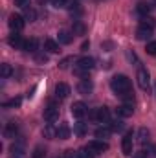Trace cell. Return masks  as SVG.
Instances as JSON below:
<instances>
[{
	"instance_id": "cell-1",
	"label": "cell",
	"mask_w": 156,
	"mask_h": 158,
	"mask_svg": "<svg viewBox=\"0 0 156 158\" xmlns=\"http://www.w3.org/2000/svg\"><path fill=\"white\" fill-rule=\"evenodd\" d=\"M110 88H112V92L116 94V96H123V94H127V92H130L132 90V83H130V79L127 77V76H114V77L110 79Z\"/></svg>"
},
{
	"instance_id": "cell-2",
	"label": "cell",
	"mask_w": 156,
	"mask_h": 158,
	"mask_svg": "<svg viewBox=\"0 0 156 158\" xmlns=\"http://www.w3.org/2000/svg\"><path fill=\"white\" fill-rule=\"evenodd\" d=\"M94 66H96L94 57H81V59H77V63H76V66H74V72H76L77 76H81V77H84Z\"/></svg>"
},
{
	"instance_id": "cell-3",
	"label": "cell",
	"mask_w": 156,
	"mask_h": 158,
	"mask_svg": "<svg viewBox=\"0 0 156 158\" xmlns=\"http://www.w3.org/2000/svg\"><path fill=\"white\" fill-rule=\"evenodd\" d=\"M7 24H9L11 31L18 33V31L24 30V26H26V19H24L22 15H15V13H13V15L9 17V20H7Z\"/></svg>"
},
{
	"instance_id": "cell-4",
	"label": "cell",
	"mask_w": 156,
	"mask_h": 158,
	"mask_svg": "<svg viewBox=\"0 0 156 158\" xmlns=\"http://www.w3.org/2000/svg\"><path fill=\"white\" fill-rule=\"evenodd\" d=\"M136 79H138V86L142 90H149V86H151V76H149L147 68H138Z\"/></svg>"
},
{
	"instance_id": "cell-5",
	"label": "cell",
	"mask_w": 156,
	"mask_h": 158,
	"mask_svg": "<svg viewBox=\"0 0 156 158\" xmlns=\"http://www.w3.org/2000/svg\"><path fill=\"white\" fill-rule=\"evenodd\" d=\"M44 119L48 121V123H53V121H57L59 119V107L57 105H53V103H50L46 109H44Z\"/></svg>"
},
{
	"instance_id": "cell-6",
	"label": "cell",
	"mask_w": 156,
	"mask_h": 158,
	"mask_svg": "<svg viewBox=\"0 0 156 158\" xmlns=\"http://www.w3.org/2000/svg\"><path fill=\"white\" fill-rule=\"evenodd\" d=\"M70 112H72V116L76 119H81L86 116V112H88V109H86V105L83 103V101H76L72 107H70Z\"/></svg>"
},
{
	"instance_id": "cell-7",
	"label": "cell",
	"mask_w": 156,
	"mask_h": 158,
	"mask_svg": "<svg viewBox=\"0 0 156 158\" xmlns=\"http://www.w3.org/2000/svg\"><path fill=\"white\" fill-rule=\"evenodd\" d=\"M86 147H88L94 155H101L103 151H107V149H109V143H107V142H103V140H94V142H90Z\"/></svg>"
},
{
	"instance_id": "cell-8",
	"label": "cell",
	"mask_w": 156,
	"mask_h": 158,
	"mask_svg": "<svg viewBox=\"0 0 156 158\" xmlns=\"http://www.w3.org/2000/svg\"><path fill=\"white\" fill-rule=\"evenodd\" d=\"M92 90H94V83H92L90 79L83 77V79L77 83V92L81 94V96H88Z\"/></svg>"
},
{
	"instance_id": "cell-9",
	"label": "cell",
	"mask_w": 156,
	"mask_h": 158,
	"mask_svg": "<svg viewBox=\"0 0 156 158\" xmlns=\"http://www.w3.org/2000/svg\"><path fill=\"white\" fill-rule=\"evenodd\" d=\"M7 42H9V46H11V48H15V50H24V44H26V40L22 39L18 33H15V31L9 35Z\"/></svg>"
},
{
	"instance_id": "cell-10",
	"label": "cell",
	"mask_w": 156,
	"mask_h": 158,
	"mask_svg": "<svg viewBox=\"0 0 156 158\" xmlns=\"http://www.w3.org/2000/svg\"><path fill=\"white\" fill-rule=\"evenodd\" d=\"M70 96V86L66 83H57L55 85V98L57 99H66Z\"/></svg>"
},
{
	"instance_id": "cell-11",
	"label": "cell",
	"mask_w": 156,
	"mask_h": 158,
	"mask_svg": "<svg viewBox=\"0 0 156 158\" xmlns=\"http://www.w3.org/2000/svg\"><path fill=\"white\" fill-rule=\"evenodd\" d=\"M116 112H117L119 118H130V116L134 114V107H132L130 103H121L116 109Z\"/></svg>"
},
{
	"instance_id": "cell-12",
	"label": "cell",
	"mask_w": 156,
	"mask_h": 158,
	"mask_svg": "<svg viewBox=\"0 0 156 158\" xmlns=\"http://www.w3.org/2000/svg\"><path fill=\"white\" fill-rule=\"evenodd\" d=\"M94 119H97L99 123H109L110 121V112L107 107H99L96 112H94Z\"/></svg>"
},
{
	"instance_id": "cell-13",
	"label": "cell",
	"mask_w": 156,
	"mask_h": 158,
	"mask_svg": "<svg viewBox=\"0 0 156 158\" xmlns=\"http://www.w3.org/2000/svg\"><path fill=\"white\" fill-rule=\"evenodd\" d=\"M121 151L125 156H132V134L130 132L121 140Z\"/></svg>"
},
{
	"instance_id": "cell-14",
	"label": "cell",
	"mask_w": 156,
	"mask_h": 158,
	"mask_svg": "<svg viewBox=\"0 0 156 158\" xmlns=\"http://www.w3.org/2000/svg\"><path fill=\"white\" fill-rule=\"evenodd\" d=\"M17 132H18V123L17 121H9L6 125V129H4V136L6 138H15Z\"/></svg>"
},
{
	"instance_id": "cell-15",
	"label": "cell",
	"mask_w": 156,
	"mask_h": 158,
	"mask_svg": "<svg viewBox=\"0 0 156 158\" xmlns=\"http://www.w3.org/2000/svg\"><path fill=\"white\" fill-rule=\"evenodd\" d=\"M153 31H154V30H149V28L138 26V30H136V39L138 40H149L151 37H153Z\"/></svg>"
},
{
	"instance_id": "cell-16",
	"label": "cell",
	"mask_w": 156,
	"mask_h": 158,
	"mask_svg": "<svg viewBox=\"0 0 156 158\" xmlns=\"http://www.w3.org/2000/svg\"><path fill=\"white\" fill-rule=\"evenodd\" d=\"M70 134H72V131H70L68 123H61V125L57 127V138H59V140H68Z\"/></svg>"
},
{
	"instance_id": "cell-17",
	"label": "cell",
	"mask_w": 156,
	"mask_h": 158,
	"mask_svg": "<svg viewBox=\"0 0 156 158\" xmlns=\"http://www.w3.org/2000/svg\"><path fill=\"white\" fill-rule=\"evenodd\" d=\"M151 9H153V6L147 4V2H140V4L136 6V13H138L140 17H147V15L151 13Z\"/></svg>"
},
{
	"instance_id": "cell-18",
	"label": "cell",
	"mask_w": 156,
	"mask_h": 158,
	"mask_svg": "<svg viewBox=\"0 0 156 158\" xmlns=\"http://www.w3.org/2000/svg\"><path fill=\"white\" fill-rule=\"evenodd\" d=\"M44 50L48 53H59V42H55L53 39H46L44 40Z\"/></svg>"
},
{
	"instance_id": "cell-19",
	"label": "cell",
	"mask_w": 156,
	"mask_h": 158,
	"mask_svg": "<svg viewBox=\"0 0 156 158\" xmlns=\"http://www.w3.org/2000/svg\"><path fill=\"white\" fill-rule=\"evenodd\" d=\"M149 140H151V132H149L145 127H142V129L138 131V142H140L142 145H145Z\"/></svg>"
},
{
	"instance_id": "cell-20",
	"label": "cell",
	"mask_w": 156,
	"mask_h": 158,
	"mask_svg": "<svg viewBox=\"0 0 156 158\" xmlns=\"http://www.w3.org/2000/svg\"><path fill=\"white\" fill-rule=\"evenodd\" d=\"M110 134H112V129L110 127H99L96 131V138H99V140H107Z\"/></svg>"
},
{
	"instance_id": "cell-21",
	"label": "cell",
	"mask_w": 156,
	"mask_h": 158,
	"mask_svg": "<svg viewBox=\"0 0 156 158\" xmlns=\"http://www.w3.org/2000/svg\"><path fill=\"white\" fill-rule=\"evenodd\" d=\"M72 40H74V35L70 31H66V30H61L59 31V42L61 44H70Z\"/></svg>"
},
{
	"instance_id": "cell-22",
	"label": "cell",
	"mask_w": 156,
	"mask_h": 158,
	"mask_svg": "<svg viewBox=\"0 0 156 158\" xmlns=\"http://www.w3.org/2000/svg\"><path fill=\"white\" fill-rule=\"evenodd\" d=\"M74 132H76V136L83 138V136H84V134L88 132V127H86V123H83V121L76 123V127H74Z\"/></svg>"
},
{
	"instance_id": "cell-23",
	"label": "cell",
	"mask_w": 156,
	"mask_h": 158,
	"mask_svg": "<svg viewBox=\"0 0 156 158\" xmlns=\"http://www.w3.org/2000/svg\"><path fill=\"white\" fill-rule=\"evenodd\" d=\"M140 26H143V28H149V30H154L156 28V20L153 17H142V20H140Z\"/></svg>"
},
{
	"instance_id": "cell-24",
	"label": "cell",
	"mask_w": 156,
	"mask_h": 158,
	"mask_svg": "<svg viewBox=\"0 0 156 158\" xmlns=\"http://www.w3.org/2000/svg\"><path fill=\"white\" fill-rule=\"evenodd\" d=\"M37 46H39L37 39H28V40H26V44H24V52L35 53V52H37Z\"/></svg>"
},
{
	"instance_id": "cell-25",
	"label": "cell",
	"mask_w": 156,
	"mask_h": 158,
	"mask_svg": "<svg viewBox=\"0 0 156 158\" xmlns=\"http://www.w3.org/2000/svg\"><path fill=\"white\" fill-rule=\"evenodd\" d=\"M42 134H44V138H48V140H53V138H57V131L51 127V123H48V125L44 127Z\"/></svg>"
},
{
	"instance_id": "cell-26",
	"label": "cell",
	"mask_w": 156,
	"mask_h": 158,
	"mask_svg": "<svg viewBox=\"0 0 156 158\" xmlns=\"http://www.w3.org/2000/svg\"><path fill=\"white\" fill-rule=\"evenodd\" d=\"M11 74H13V68H11V64H7V63L0 64V76H2L4 79L11 77Z\"/></svg>"
},
{
	"instance_id": "cell-27",
	"label": "cell",
	"mask_w": 156,
	"mask_h": 158,
	"mask_svg": "<svg viewBox=\"0 0 156 158\" xmlns=\"http://www.w3.org/2000/svg\"><path fill=\"white\" fill-rule=\"evenodd\" d=\"M26 13H24V19L26 20H30V22H33V20H37V11L33 9V7H28V9H24Z\"/></svg>"
},
{
	"instance_id": "cell-28",
	"label": "cell",
	"mask_w": 156,
	"mask_h": 158,
	"mask_svg": "<svg viewBox=\"0 0 156 158\" xmlns=\"http://www.w3.org/2000/svg\"><path fill=\"white\" fill-rule=\"evenodd\" d=\"M72 2H74V0H51V6L57 7V9H59V7H66V9H68Z\"/></svg>"
},
{
	"instance_id": "cell-29",
	"label": "cell",
	"mask_w": 156,
	"mask_h": 158,
	"mask_svg": "<svg viewBox=\"0 0 156 158\" xmlns=\"http://www.w3.org/2000/svg\"><path fill=\"white\" fill-rule=\"evenodd\" d=\"M110 129H112V132H119V131H123V121H121V119H114V121H110Z\"/></svg>"
},
{
	"instance_id": "cell-30",
	"label": "cell",
	"mask_w": 156,
	"mask_h": 158,
	"mask_svg": "<svg viewBox=\"0 0 156 158\" xmlns=\"http://www.w3.org/2000/svg\"><path fill=\"white\" fill-rule=\"evenodd\" d=\"M145 50H147V53H149V55H156V40H149Z\"/></svg>"
},
{
	"instance_id": "cell-31",
	"label": "cell",
	"mask_w": 156,
	"mask_h": 158,
	"mask_svg": "<svg viewBox=\"0 0 156 158\" xmlns=\"http://www.w3.org/2000/svg\"><path fill=\"white\" fill-rule=\"evenodd\" d=\"M68 9H70V13H72V15H81V11H83V9L79 7V4H77V2H72Z\"/></svg>"
},
{
	"instance_id": "cell-32",
	"label": "cell",
	"mask_w": 156,
	"mask_h": 158,
	"mask_svg": "<svg viewBox=\"0 0 156 158\" xmlns=\"http://www.w3.org/2000/svg\"><path fill=\"white\" fill-rule=\"evenodd\" d=\"M79 158H94V153H92L88 147H84V149L79 151Z\"/></svg>"
},
{
	"instance_id": "cell-33",
	"label": "cell",
	"mask_w": 156,
	"mask_h": 158,
	"mask_svg": "<svg viewBox=\"0 0 156 158\" xmlns=\"http://www.w3.org/2000/svg\"><path fill=\"white\" fill-rule=\"evenodd\" d=\"M20 103H22V99L15 98V99H9L7 103H4V107H20Z\"/></svg>"
},
{
	"instance_id": "cell-34",
	"label": "cell",
	"mask_w": 156,
	"mask_h": 158,
	"mask_svg": "<svg viewBox=\"0 0 156 158\" xmlns=\"http://www.w3.org/2000/svg\"><path fill=\"white\" fill-rule=\"evenodd\" d=\"M31 4V0H15V6H18L20 9H28Z\"/></svg>"
},
{
	"instance_id": "cell-35",
	"label": "cell",
	"mask_w": 156,
	"mask_h": 158,
	"mask_svg": "<svg viewBox=\"0 0 156 158\" xmlns=\"http://www.w3.org/2000/svg\"><path fill=\"white\" fill-rule=\"evenodd\" d=\"M149 156H151V153L145 151V149H142V151H138V153L132 155V158H149Z\"/></svg>"
},
{
	"instance_id": "cell-36",
	"label": "cell",
	"mask_w": 156,
	"mask_h": 158,
	"mask_svg": "<svg viewBox=\"0 0 156 158\" xmlns=\"http://www.w3.org/2000/svg\"><path fill=\"white\" fill-rule=\"evenodd\" d=\"M72 61H74L72 57H66V59H63V61L59 63V68H61V70H66V68H68V64H70Z\"/></svg>"
},
{
	"instance_id": "cell-37",
	"label": "cell",
	"mask_w": 156,
	"mask_h": 158,
	"mask_svg": "<svg viewBox=\"0 0 156 158\" xmlns=\"http://www.w3.org/2000/svg\"><path fill=\"white\" fill-rule=\"evenodd\" d=\"M63 158H79V151L68 149V151H64V156H63Z\"/></svg>"
},
{
	"instance_id": "cell-38",
	"label": "cell",
	"mask_w": 156,
	"mask_h": 158,
	"mask_svg": "<svg viewBox=\"0 0 156 158\" xmlns=\"http://www.w3.org/2000/svg\"><path fill=\"white\" fill-rule=\"evenodd\" d=\"M76 33H77V35H83V33H84V26H83L81 22H77V24L74 26V35H76Z\"/></svg>"
},
{
	"instance_id": "cell-39",
	"label": "cell",
	"mask_w": 156,
	"mask_h": 158,
	"mask_svg": "<svg viewBox=\"0 0 156 158\" xmlns=\"http://www.w3.org/2000/svg\"><path fill=\"white\" fill-rule=\"evenodd\" d=\"M44 153H46V151H44L42 147H37V149H35V153H33V158H42V156H44Z\"/></svg>"
},
{
	"instance_id": "cell-40",
	"label": "cell",
	"mask_w": 156,
	"mask_h": 158,
	"mask_svg": "<svg viewBox=\"0 0 156 158\" xmlns=\"http://www.w3.org/2000/svg\"><path fill=\"white\" fill-rule=\"evenodd\" d=\"M149 153H151L153 156H156V145H153V147H151V151H149Z\"/></svg>"
},
{
	"instance_id": "cell-41",
	"label": "cell",
	"mask_w": 156,
	"mask_h": 158,
	"mask_svg": "<svg viewBox=\"0 0 156 158\" xmlns=\"http://www.w3.org/2000/svg\"><path fill=\"white\" fill-rule=\"evenodd\" d=\"M37 61H40V63L46 61V55H37Z\"/></svg>"
},
{
	"instance_id": "cell-42",
	"label": "cell",
	"mask_w": 156,
	"mask_h": 158,
	"mask_svg": "<svg viewBox=\"0 0 156 158\" xmlns=\"http://www.w3.org/2000/svg\"><path fill=\"white\" fill-rule=\"evenodd\" d=\"M154 90H156V86H154Z\"/></svg>"
},
{
	"instance_id": "cell-43",
	"label": "cell",
	"mask_w": 156,
	"mask_h": 158,
	"mask_svg": "<svg viewBox=\"0 0 156 158\" xmlns=\"http://www.w3.org/2000/svg\"><path fill=\"white\" fill-rule=\"evenodd\" d=\"M154 2H156V0H154Z\"/></svg>"
}]
</instances>
